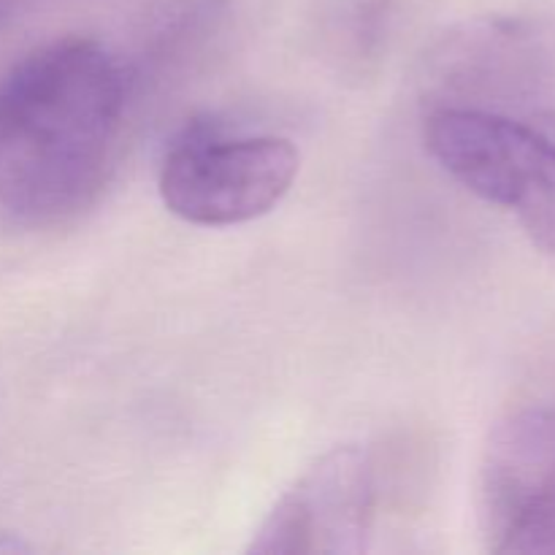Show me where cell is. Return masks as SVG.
Wrapping results in <instances>:
<instances>
[{"label":"cell","mask_w":555,"mask_h":555,"mask_svg":"<svg viewBox=\"0 0 555 555\" xmlns=\"http://www.w3.org/2000/svg\"><path fill=\"white\" fill-rule=\"evenodd\" d=\"M122 65L92 38L33 49L0 81V209L54 225L92 204L122 130Z\"/></svg>","instance_id":"cell-1"},{"label":"cell","mask_w":555,"mask_h":555,"mask_svg":"<svg viewBox=\"0 0 555 555\" xmlns=\"http://www.w3.org/2000/svg\"><path fill=\"white\" fill-rule=\"evenodd\" d=\"M301 157L282 135H228L211 119L171 141L157 190L179 220L201 228L244 225L269 215L291 193Z\"/></svg>","instance_id":"cell-2"},{"label":"cell","mask_w":555,"mask_h":555,"mask_svg":"<svg viewBox=\"0 0 555 555\" xmlns=\"http://www.w3.org/2000/svg\"><path fill=\"white\" fill-rule=\"evenodd\" d=\"M374 466L356 444L320 455L271 507L247 551L258 555H358L374 524Z\"/></svg>","instance_id":"cell-3"},{"label":"cell","mask_w":555,"mask_h":555,"mask_svg":"<svg viewBox=\"0 0 555 555\" xmlns=\"http://www.w3.org/2000/svg\"><path fill=\"white\" fill-rule=\"evenodd\" d=\"M480 518L493 553H555V412L499 423L480 466Z\"/></svg>","instance_id":"cell-4"},{"label":"cell","mask_w":555,"mask_h":555,"mask_svg":"<svg viewBox=\"0 0 555 555\" xmlns=\"http://www.w3.org/2000/svg\"><path fill=\"white\" fill-rule=\"evenodd\" d=\"M439 87L450 90L439 103L524 117L547 90V54L524 22H477L444 43Z\"/></svg>","instance_id":"cell-5"},{"label":"cell","mask_w":555,"mask_h":555,"mask_svg":"<svg viewBox=\"0 0 555 555\" xmlns=\"http://www.w3.org/2000/svg\"><path fill=\"white\" fill-rule=\"evenodd\" d=\"M493 206L509 209L531 242L555 258V119L529 125Z\"/></svg>","instance_id":"cell-6"}]
</instances>
